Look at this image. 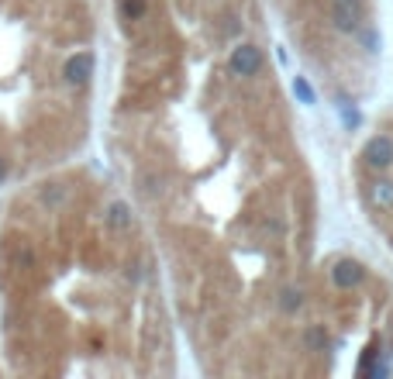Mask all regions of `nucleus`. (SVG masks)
<instances>
[{
    "label": "nucleus",
    "instance_id": "obj_1",
    "mask_svg": "<svg viewBox=\"0 0 393 379\" xmlns=\"http://www.w3.org/2000/svg\"><path fill=\"white\" fill-rule=\"evenodd\" d=\"M362 159L369 169H390L393 166V138L390 135H373L362 149Z\"/></svg>",
    "mask_w": 393,
    "mask_h": 379
},
{
    "label": "nucleus",
    "instance_id": "obj_2",
    "mask_svg": "<svg viewBox=\"0 0 393 379\" xmlns=\"http://www.w3.org/2000/svg\"><path fill=\"white\" fill-rule=\"evenodd\" d=\"M262 69V52L256 45H238L231 52V73L235 76H256Z\"/></svg>",
    "mask_w": 393,
    "mask_h": 379
},
{
    "label": "nucleus",
    "instance_id": "obj_3",
    "mask_svg": "<svg viewBox=\"0 0 393 379\" xmlns=\"http://www.w3.org/2000/svg\"><path fill=\"white\" fill-rule=\"evenodd\" d=\"M362 280H366V269L356 259H338L335 269H331V283L338 286V289H356Z\"/></svg>",
    "mask_w": 393,
    "mask_h": 379
},
{
    "label": "nucleus",
    "instance_id": "obj_4",
    "mask_svg": "<svg viewBox=\"0 0 393 379\" xmlns=\"http://www.w3.org/2000/svg\"><path fill=\"white\" fill-rule=\"evenodd\" d=\"M62 76H66L69 87H83V83H90V76H94V56H90V52H76V56L66 62Z\"/></svg>",
    "mask_w": 393,
    "mask_h": 379
},
{
    "label": "nucleus",
    "instance_id": "obj_5",
    "mask_svg": "<svg viewBox=\"0 0 393 379\" xmlns=\"http://www.w3.org/2000/svg\"><path fill=\"white\" fill-rule=\"evenodd\" d=\"M362 10H352V7H345V3H338V0H331V24L338 28V31H345V35H356L362 24Z\"/></svg>",
    "mask_w": 393,
    "mask_h": 379
},
{
    "label": "nucleus",
    "instance_id": "obj_6",
    "mask_svg": "<svg viewBox=\"0 0 393 379\" xmlns=\"http://www.w3.org/2000/svg\"><path fill=\"white\" fill-rule=\"evenodd\" d=\"M369 200H373V207L390 210L393 207V183L390 180H376V183L369 187Z\"/></svg>",
    "mask_w": 393,
    "mask_h": 379
},
{
    "label": "nucleus",
    "instance_id": "obj_7",
    "mask_svg": "<svg viewBox=\"0 0 393 379\" xmlns=\"http://www.w3.org/2000/svg\"><path fill=\"white\" fill-rule=\"evenodd\" d=\"M107 221H110V228L128 231V228H131V210H128V203H124V200H114L110 210H107Z\"/></svg>",
    "mask_w": 393,
    "mask_h": 379
},
{
    "label": "nucleus",
    "instance_id": "obj_8",
    "mask_svg": "<svg viewBox=\"0 0 393 379\" xmlns=\"http://www.w3.org/2000/svg\"><path fill=\"white\" fill-rule=\"evenodd\" d=\"M303 342H307L310 352H324V348H328V331H324V328H307Z\"/></svg>",
    "mask_w": 393,
    "mask_h": 379
},
{
    "label": "nucleus",
    "instance_id": "obj_9",
    "mask_svg": "<svg viewBox=\"0 0 393 379\" xmlns=\"http://www.w3.org/2000/svg\"><path fill=\"white\" fill-rule=\"evenodd\" d=\"M294 94L300 103H317V94H314V87L303 80V76H294Z\"/></svg>",
    "mask_w": 393,
    "mask_h": 379
},
{
    "label": "nucleus",
    "instance_id": "obj_10",
    "mask_svg": "<svg viewBox=\"0 0 393 379\" xmlns=\"http://www.w3.org/2000/svg\"><path fill=\"white\" fill-rule=\"evenodd\" d=\"M359 38H362L366 52H373V56H376V52H380V45H383V42H380V31H376V28H359Z\"/></svg>",
    "mask_w": 393,
    "mask_h": 379
},
{
    "label": "nucleus",
    "instance_id": "obj_11",
    "mask_svg": "<svg viewBox=\"0 0 393 379\" xmlns=\"http://www.w3.org/2000/svg\"><path fill=\"white\" fill-rule=\"evenodd\" d=\"M338 110H342V121H345V128H359V124H362V114H359V110H356L349 100H342V103H338Z\"/></svg>",
    "mask_w": 393,
    "mask_h": 379
},
{
    "label": "nucleus",
    "instance_id": "obj_12",
    "mask_svg": "<svg viewBox=\"0 0 393 379\" xmlns=\"http://www.w3.org/2000/svg\"><path fill=\"white\" fill-rule=\"evenodd\" d=\"M300 303H303L300 289H283V293H280V307H283L287 314H294V310H300Z\"/></svg>",
    "mask_w": 393,
    "mask_h": 379
},
{
    "label": "nucleus",
    "instance_id": "obj_13",
    "mask_svg": "<svg viewBox=\"0 0 393 379\" xmlns=\"http://www.w3.org/2000/svg\"><path fill=\"white\" fill-rule=\"evenodd\" d=\"M121 10H124V17H128V21H135V17H142V14H145V0H124V3H121Z\"/></svg>",
    "mask_w": 393,
    "mask_h": 379
},
{
    "label": "nucleus",
    "instance_id": "obj_14",
    "mask_svg": "<svg viewBox=\"0 0 393 379\" xmlns=\"http://www.w3.org/2000/svg\"><path fill=\"white\" fill-rule=\"evenodd\" d=\"M62 196H66L62 190H45V193H42V200H45V203H59Z\"/></svg>",
    "mask_w": 393,
    "mask_h": 379
},
{
    "label": "nucleus",
    "instance_id": "obj_15",
    "mask_svg": "<svg viewBox=\"0 0 393 379\" xmlns=\"http://www.w3.org/2000/svg\"><path fill=\"white\" fill-rule=\"evenodd\" d=\"M338 3H345V7H352V10H362V0H338Z\"/></svg>",
    "mask_w": 393,
    "mask_h": 379
},
{
    "label": "nucleus",
    "instance_id": "obj_16",
    "mask_svg": "<svg viewBox=\"0 0 393 379\" xmlns=\"http://www.w3.org/2000/svg\"><path fill=\"white\" fill-rule=\"evenodd\" d=\"M3 176H7V162L0 159V180H3Z\"/></svg>",
    "mask_w": 393,
    "mask_h": 379
}]
</instances>
